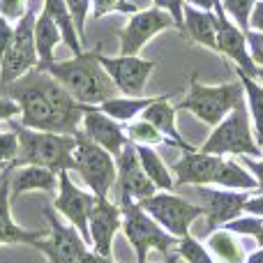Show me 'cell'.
<instances>
[{
	"instance_id": "obj_9",
	"label": "cell",
	"mask_w": 263,
	"mask_h": 263,
	"mask_svg": "<svg viewBox=\"0 0 263 263\" xmlns=\"http://www.w3.org/2000/svg\"><path fill=\"white\" fill-rule=\"evenodd\" d=\"M35 18L37 9L28 7V12L14 23L12 44L5 53L3 65H0V83H5V86L21 79L23 74L35 69L37 63H40L35 49Z\"/></svg>"
},
{
	"instance_id": "obj_11",
	"label": "cell",
	"mask_w": 263,
	"mask_h": 263,
	"mask_svg": "<svg viewBox=\"0 0 263 263\" xmlns=\"http://www.w3.org/2000/svg\"><path fill=\"white\" fill-rule=\"evenodd\" d=\"M97 60L125 97H143L150 74L157 67V63L143 60L139 55H104L97 51Z\"/></svg>"
},
{
	"instance_id": "obj_14",
	"label": "cell",
	"mask_w": 263,
	"mask_h": 263,
	"mask_svg": "<svg viewBox=\"0 0 263 263\" xmlns=\"http://www.w3.org/2000/svg\"><path fill=\"white\" fill-rule=\"evenodd\" d=\"M116 190H118V205L125 203H139L157 192V187L148 180V176L141 168V162L136 157L134 143H127L123 153L116 157Z\"/></svg>"
},
{
	"instance_id": "obj_42",
	"label": "cell",
	"mask_w": 263,
	"mask_h": 263,
	"mask_svg": "<svg viewBox=\"0 0 263 263\" xmlns=\"http://www.w3.org/2000/svg\"><path fill=\"white\" fill-rule=\"evenodd\" d=\"M12 37H14V26L7 18L0 16V65H3V58L7 53L9 44H12Z\"/></svg>"
},
{
	"instance_id": "obj_20",
	"label": "cell",
	"mask_w": 263,
	"mask_h": 263,
	"mask_svg": "<svg viewBox=\"0 0 263 263\" xmlns=\"http://www.w3.org/2000/svg\"><path fill=\"white\" fill-rule=\"evenodd\" d=\"M28 192H49L55 194L58 192V173L51 168L35 166V164H23V166H14L9 173V203L18 201Z\"/></svg>"
},
{
	"instance_id": "obj_33",
	"label": "cell",
	"mask_w": 263,
	"mask_h": 263,
	"mask_svg": "<svg viewBox=\"0 0 263 263\" xmlns=\"http://www.w3.org/2000/svg\"><path fill=\"white\" fill-rule=\"evenodd\" d=\"M219 5H222L224 14H227L242 32L250 30V14H252V9H254L256 0H219Z\"/></svg>"
},
{
	"instance_id": "obj_48",
	"label": "cell",
	"mask_w": 263,
	"mask_h": 263,
	"mask_svg": "<svg viewBox=\"0 0 263 263\" xmlns=\"http://www.w3.org/2000/svg\"><path fill=\"white\" fill-rule=\"evenodd\" d=\"M178 261H180V256H178L176 252H173V254H168V256H166V259H164L162 263H178Z\"/></svg>"
},
{
	"instance_id": "obj_49",
	"label": "cell",
	"mask_w": 263,
	"mask_h": 263,
	"mask_svg": "<svg viewBox=\"0 0 263 263\" xmlns=\"http://www.w3.org/2000/svg\"><path fill=\"white\" fill-rule=\"evenodd\" d=\"M256 79H259V81L263 83V69H256Z\"/></svg>"
},
{
	"instance_id": "obj_51",
	"label": "cell",
	"mask_w": 263,
	"mask_h": 263,
	"mask_svg": "<svg viewBox=\"0 0 263 263\" xmlns=\"http://www.w3.org/2000/svg\"><path fill=\"white\" fill-rule=\"evenodd\" d=\"M9 164H12V162H9ZM9 164H3V162H0V173H3V171H5V168H7V166H9Z\"/></svg>"
},
{
	"instance_id": "obj_23",
	"label": "cell",
	"mask_w": 263,
	"mask_h": 263,
	"mask_svg": "<svg viewBox=\"0 0 263 263\" xmlns=\"http://www.w3.org/2000/svg\"><path fill=\"white\" fill-rule=\"evenodd\" d=\"M182 26L194 42L203 44L205 49L217 51V14L215 9H199L185 5L182 7Z\"/></svg>"
},
{
	"instance_id": "obj_5",
	"label": "cell",
	"mask_w": 263,
	"mask_h": 263,
	"mask_svg": "<svg viewBox=\"0 0 263 263\" xmlns=\"http://www.w3.org/2000/svg\"><path fill=\"white\" fill-rule=\"evenodd\" d=\"M201 153L208 155H238V157H254L259 159L263 148L256 143V136L250 125V111H247L245 100L227 116L219 125H215L210 136L201 143Z\"/></svg>"
},
{
	"instance_id": "obj_3",
	"label": "cell",
	"mask_w": 263,
	"mask_h": 263,
	"mask_svg": "<svg viewBox=\"0 0 263 263\" xmlns=\"http://www.w3.org/2000/svg\"><path fill=\"white\" fill-rule=\"evenodd\" d=\"M18 136V153L14 164H35V166L51 168L53 173L74 171V145L77 136L69 134H53V132H37L28 129L23 125H14Z\"/></svg>"
},
{
	"instance_id": "obj_38",
	"label": "cell",
	"mask_w": 263,
	"mask_h": 263,
	"mask_svg": "<svg viewBox=\"0 0 263 263\" xmlns=\"http://www.w3.org/2000/svg\"><path fill=\"white\" fill-rule=\"evenodd\" d=\"M153 7L164 9V12L173 18L178 30L180 32L185 30V26H182V7H185V0H153Z\"/></svg>"
},
{
	"instance_id": "obj_17",
	"label": "cell",
	"mask_w": 263,
	"mask_h": 263,
	"mask_svg": "<svg viewBox=\"0 0 263 263\" xmlns=\"http://www.w3.org/2000/svg\"><path fill=\"white\" fill-rule=\"evenodd\" d=\"M196 192H199V196H203L208 231H215V229L224 227L231 219L240 217L242 205H245V201L252 194V192H233V190H222V187H208V185H199Z\"/></svg>"
},
{
	"instance_id": "obj_7",
	"label": "cell",
	"mask_w": 263,
	"mask_h": 263,
	"mask_svg": "<svg viewBox=\"0 0 263 263\" xmlns=\"http://www.w3.org/2000/svg\"><path fill=\"white\" fill-rule=\"evenodd\" d=\"M74 171L83 178L88 190L100 199H109L111 190L116 187V157L100 148L97 143L88 141L83 132L79 129L77 134V145H74Z\"/></svg>"
},
{
	"instance_id": "obj_44",
	"label": "cell",
	"mask_w": 263,
	"mask_h": 263,
	"mask_svg": "<svg viewBox=\"0 0 263 263\" xmlns=\"http://www.w3.org/2000/svg\"><path fill=\"white\" fill-rule=\"evenodd\" d=\"M242 213L245 215H254V217H263V194H250V199L242 205Z\"/></svg>"
},
{
	"instance_id": "obj_4",
	"label": "cell",
	"mask_w": 263,
	"mask_h": 263,
	"mask_svg": "<svg viewBox=\"0 0 263 263\" xmlns=\"http://www.w3.org/2000/svg\"><path fill=\"white\" fill-rule=\"evenodd\" d=\"M245 100L242 92V83L240 81H229V83H219V86H203L199 81L196 74L190 77V90L182 97L180 102L173 104L176 111H190L194 114L201 123L210 125H219L240 102Z\"/></svg>"
},
{
	"instance_id": "obj_45",
	"label": "cell",
	"mask_w": 263,
	"mask_h": 263,
	"mask_svg": "<svg viewBox=\"0 0 263 263\" xmlns=\"http://www.w3.org/2000/svg\"><path fill=\"white\" fill-rule=\"evenodd\" d=\"M250 30L263 32V0H256L254 9L250 14Z\"/></svg>"
},
{
	"instance_id": "obj_8",
	"label": "cell",
	"mask_w": 263,
	"mask_h": 263,
	"mask_svg": "<svg viewBox=\"0 0 263 263\" xmlns=\"http://www.w3.org/2000/svg\"><path fill=\"white\" fill-rule=\"evenodd\" d=\"M139 205L171 236H190V227L194 219L205 217V208L199 203L182 199L173 192H155L153 196L139 201Z\"/></svg>"
},
{
	"instance_id": "obj_6",
	"label": "cell",
	"mask_w": 263,
	"mask_h": 263,
	"mask_svg": "<svg viewBox=\"0 0 263 263\" xmlns=\"http://www.w3.org/2000/svg\"><path fill=\"white\" fill-rule=\"evenodd\" d=\"M123 213V233L127 242L136 252V263H148V252L157 250L159 254L168 256L176 250L178 238L164 231L139 203H125L120 205Z\"/></svg>"
},
{
	"instance_id": "obj_32",
	"label": "cell",
	"mask_w": 263,
	"mask_h": 263,
	"mask_svg": "<svg viewBox=\"0 0 263 263\" xmlns=\"http://www.w3.org/2000/svg\"><path fill=\"white\" fill-rule=\"evenodd\" d=\"M176 254L180 256L182 261H187V263H217L215 261V256L205 250L203 242H199L196 238H192V236L178 238Z\"/></svg>"
},
{
	"instance_id": "obj_2",
	"label": "cell",
	"mask_w": 263,
	"mask_h": 263,
	"mask_svg": "<svg viewBox=\"0 0 263 263\" xmlns=\"http://www.w3.org/2000/svg\"><path fill=\"white\" fill-rule=\"evenodd\" d=\"M97 51H83L81 55H74L69 60H53L42 72H49L77 102L88 106H97L102 102L118 97V88L109 79V74L102 69L97 60Z\"/></svg>"
},
{
	"instance_id": "obj_39",
	"label": "cell",
	"mask_w": 263,
	"mask_h": 263,
	"mask_svg": "<svg viewBox=\"0 0 263 263\" xmlns=\"http://www.w3.org/2000/svg\"><path fill=\"white\" fill-rule=\"evenodd\" d=\"M26 12V0H0V16L7 18L9 23H16Z\"/></svg>"
},
{
	"instance_id": "obj_43",
	"label": "cell",
	"mask_w": 263,
	"mask_h": 263,
	"mask_svg": "<svg viewBox=\"0 0 263 263\" xmlns=\"http://www.w3.org/2000/svg\"><path fill=\"white\" fill-rule=\"evenodd\" d=\"M14 116H21L18 104L12 97H0V120H12Z\"/></svg>"
},
{
	"instance_id": "obj_22",
	"label": "cell",
	"mask_w": 263,
	"mask_h": 263,
	"mask_svg": "<svg viewBox=\"0 0 263 263\" xmlns=\"http://www.w3.org/2000/svg\"><path fill=\"white\" fill-rule=\"evenodd\" d=\"M168 100H171V95H159L153 104L145 106L141 118L148 120L153 127H157L159 134L166 139V145H173V148L180 150H192L194 145L187 143L176 127V109H173V104Z\"/></svg>"
},
{
	"instance_id": "obj_10",
	"label": "cell",
	"mask_w": 263,
	"mask_h": 263,
	"mask_svg": "<svg viewBox=\"0 0 263 263\" xmlns=\"http://www.w3.org/2000/svg\"><path fill=\"white\" fill-rule=\"evenodd\" d=\"M42 213L49 222V233L40 240H35L30 247L40 250L49 259V263H79L81 252L88 247L81 233L72 224H65L53 210V205H46Z\"/></svg>"
},
{
	"instance_id": "obj_34",
	"label": "cell",
	"mask_w": 263,
	"mask_h": 263,
	"mask_svg": "<svg viewBox=\"0 0 263 263\" xmlns=\"http://www.w3.org/2000/svg\"><path fill=\"white\" fill-rule=\"evenodd\" d=\"M90 12L92 18H102V16H109V14H134L139 12L134 3L129 0H90Z\"/></svg>"
},
{
	"instance_id": "obj_26",
	"label": "cell",
	"mask_w": 263,
	"mask_h": 263,
	"mask_svg": "<svg viewBox=\"0 0 263 263\" xmlns=\"http://www.w3.org/2000/svg\"><path fill=\"white\" fill-rule=\"evenodd\" d=\"M213 185L222 187V190H233V192H256V178L242 166L236 159H227L222 157L217 166V173L213 178Z\"/></svg>"
},
{
	"instance_id": "obj_30",
	"label": "cell",
	"mask_w": 263,
	"mask_h": 263,
	"mask_svg": "<svg viewBox=\"0 0 263 263\" xmlns=\"http://www.w3.org/2000/svg\"><path fill=\"white\" fill-rule=\"evenodd\" d=\"M238 81L242 83V92H245V104L247 111L252 116V123H254V132H256V143L263 148V83L259 79L245 74L242 69L236 67Z\"/></svg>"
},
{
	"instance_id": "obj_46",
	"label": "cell",
	"mask_w": 263,
	"mask_h": 263,
	"mask_svg": "<svg viewBox=\"0 0 263 263\" xmlns=\"http://www.w3.org/2000/svg\"><path fill=\"white\" fill-rule=\"evenodd\" d=\"M79 263H116L111 256H102V254H97L95 250H83L81 252V256H79Z\"/></svg>"
},
{
	"instance_id": "obj_40",
	"label": "cell",
	"mask_w": 263,
	"mask_h": 263,
	"mask_svg": "<svg viewBox=\"0 0 263 263\" xmlns=\"http://www.w3.org/2000/svg\"><path fill=\"white\" fill-rule=\"evenodd\" d=\"M245 37H247V49H250L252 60H254L256 67L263 69V32L247 30Z\"/></svg>"
},
{
	"instance_id": "obj_21",
	"label": "cell",
	"mask_w": 263,
	"mask_h": 263,
	"mask_svg": "<svg viewBox=\"0 0 263 263\" xmlns=\"http://www.w3.org/2000/svg\"><path fill=\"white\" fill-rule=\"evenodd\" d=\"M16 164H9L0 173V245H32L35 240L46 236V231H26L12 219L9 210V173Z\"/></svg>"
},
{
	"instance_id": "obj_31",
	"label": "cell",
	"mask_w": 263,
	"mask_h": 263,
	"mask_svg": "<svg viewBox=\"0 0 263 263\" xmlns=\"http://www.w3.org/2000/svg\"><path fill=\"white\" fill-rule=\"evenodd\" d=\"M125 134H127V141L134 145H159V143H166L162 134L157 132V127L148 123V120L139 118V120H132V123L125 125Z\"/></svg>"
},
{
	"instance_id": "obj_28",
	"label": "cell",
	"mask_w": 263,
	"mask_h": 263,
	"mask_svg": "<svg viewBox=\"0 0 263 263\" xmlns=\"http://www.w3.org/2000/svg\"><path fill=\"white\" fill-rule=\"evenodd\" d=\"M157 97H125V95H118V97H111V100L102 102L97 104V109L102 114H106L109 118H114L116 123L120 125H127L136 116L143 114L145 106H150Z\"/></svg>"
},
{
	"instance_id": "obj_16",
	"label": "cell",
	"mask_w": 263,
	"mask_h": 263,
	"mask_svg": "<svg viewBox=\"0 0 263 263\" xmlns=\"http://www.w3.org/2000/svg\"><path fill=\"white\" fill-rule=\"evenodd\" d=\"M215 14H217V53H222L224 58H229L238 69H242L245 74L256 79V65L250 55V49H247V37L231 18L224 14L219 0L215 3Z\"/></svg>"
},
{
	"instance_id": "obj_15",
	"label": "cell",
	"mask_w": 263,
	"mask_h": 263,
	"mask_svg": "<svg viewBox=\"0 0 263 263\" xmlns=\"http://www.w3.org/2000/svg\"><path fill=\"white\" fill-rule=\"evenodd\" d=\"M123 229V213L120 205L111 199L95 196L90 217H88V233H90V245L97 254L111 256L114 252V238Z\"/></svg>"
},
{
	"instance_id": "obj_27",
	"label": "cell",
	"mask_w": 263,
	"mask_h": 263,
	"mask_svg": "<svg viewBox=\"0 0 263 263\" xmlns=\"http://www.w3.org/2000/svg\"><path fill=\"white\" fill-rule=\"evenodd\" d=\"M136 148V157L141 162V168L148 176V180L157 187V192H171L176 187L171 176V168L164 164V159L157 155V150L153 145H134Z\"/></svg>"
},
{
	"instance_id": "obj_18",
	"label": "cell",
	"mask_w": 263,
	"mask_h": 263,
	"mask_svg": "<svg viewBox=\"0 0 263 263\" xmlns=\"http://www.w3.org/2000/svg\"><path fill=\"white\" fill-rule=\"evenodd\" d=\"M81 132L88 141L97 143L100 148H104L106 153L114 155V157H118L125 145L129 143L127 134H125V125L116 123L114 118L102 114L97 106H88V111L83 114Z\"/></svg>"
},
{
	"instance_id": "obj_29",
	"label": "cell",
	"mask_w": 263,
	"mask_h": 263,
	"mask_svg": "<svg viewBox=\"0 0 263 263\" xmlns=\"http://www.w3.org/2000/svg\"><path fill=\"white\" fill-rule=\"evenodd\" d=\"M42 12H46L53 18V23L58 26L60 37H63V42L67 44V49L72 51L74 55H81L83 53L81 37H79L77 28H74V21H72V16H69V9H67V5H65V0H44Z\"/></svg>"
},
{
	"instance_id": "obj_35",
	"label": "cell",
	"mask_w": 263,
	"mask_h": 263,
	"mask_svg": "<svg viewBox=\"0 0 263 263\" xmlns=\"http://www.w3.org/2000/svg\"><path fill=\"white\" fill-rule=\"evenodd\" d=\"M224 229L236 233V236H252L256 240H261V217H254V215L231 219V222L224 224Z\"/></svg>"
},
{
	"instance_id": "obj_50",
	"label": "cell",
	"mask_w": 263,
	"mask_h": 263,
	"mask_svg": "<svg viewBox=\"0 0 263 263\" xmlns=\"http://www.w3.org/2000/svg\"><path fill=\"white\" fill-rule=\"evenodd\" d=\"M263 245V217H261V240H259V247Z\"/></svg>"
},
{
	"instance_id": "obj_1",
	"label": "cell",
	"mask_w": 263,
	"mask_h": 263,
	"mask_svg": "<svg viewBox=\"0 0 263 263\" xmlns=\"http://www.w3.org/2000/svg\"><path fill=\"white\" fill-rule=\"evenodd\" d=\"M7 97L21 109V125L37 132L77 136L88 104L77 102L49 72L30 69L7 83Z\"/></svg>"
},
{
	"instance_id": "obj_25",
	"label": "cell",
	"mask_w": 263,
	"mask_h": 263,
	"mask_svg": "<svg viewBox=\"0 0 263 263\" xmlns=\"http://www.w3.org/2000/svg\"><path fill=\"white\" fill-rule=\"evenodd\" d=\"M60 42H63V37H60V30L53 23V18L46 12H40L35 18V49H37V58H40L37 69H44L46 65L53 63L55 60L53 51Z\"/></svg>"
},
{
	"instance_id": "obj_41",
	"label": "cell",
	"mask_w": 263,
	"mask_h": 263,
	"mask_svg": "<svg viewBox=\"0 0 263 263\" xmlns=\"http://www.w3.org/2000/svg\"><path fill=\"white\" fill-rule=\"evenodd\" d=\"M240 164L247 168V171L252 173V176L256 178V185H259V194H263V155L259 159H254V157H240Z\"/></svg>"
},
{
	"instance_id": "obj_37",
	"label": "cell",
	"mask_w": 263,
	"mask_h": 263,
	"mask_svg": "<svg viewBox=\"0 0 263 263\" xmlns=\"http://www.w3.org/2000/svg\"><path fill=\"white\" fill-rule=\"evenodd\" d=\"M18 153V136L16 132H0V162L9 164L16 159Z\"/></svg>"
},
{
	"instance_id": "obj_24",
	"label": "cell",
	"mask_w": 263,
	"mask_h": 263,
	"mask_svg": "<svg viewBox=\"0 0 263 263\" xmlns=\"http://www.w3.org/2000/svg\"><path fill=\"white\" fill-rule=\"evenodd\" d=\"M205 250L215 256V261L222 263H245L247 252L242 247L240 238L236 233L227 231L224 227L215 229V231H208V238H205Z\"/></svg>"
},
{
	"instance_id": "obj_36",
	"label": "cell",
	"mask_w": 263,
	"mask_h": 263,
	"mask_svg": "<svg viewBox=\"0 0 263 263\" xmlns=\"http://www.w3.org/2000/svg\"><path fill=\"white\" fill-rule=\"evenodd\" d=\"M65 5L69 9V16H72L79 37L86 40V21L88 14H90V0H65Z\"/></svg>"
},
{
	"instance_id": "obj_19",
	"label": "cell",
	"mask_w": 263,
	"mask_h": 263,
	"mask_svg": "<svg viewBox=\"0 0 263 263\" xmlns=\"http://www.w3.org/2000/svg\"><path fill=\"white\" fill-rule=\"evenodd\" d=\"M222 162L219 155L201 153L199 148L182 150L180 159L173 162L171 176L176 185H213V178L217 173V166Z\"/></svg>"
},
{
	"instance_id": "obj_13",
	"label": "cell",
	"mask_w": 263,
	"mask_h": 263,
	"mask_svg": "<svg viewBox=\"0 0 263 263\" xmlns=\"http://www.w3.org/2000/svg\"><path fill=\"white\" fill-rule=\"evenodd\" d=\"M168 28H176V23L159 7L139 9V12L129 14V21L120 30V55H139V51L155 35L168 30Z\"/></svg>"
},
{
	"instance_id": "obj_47",
	"label": "cell",
	"mask_w": 263,
	"mask_h": 263,
	"mask_svg": "<svg viewBox=\"0 0 263 263\" xmlns=\"http://www.w3.org/2000/svg\"><path fill=\"white\" fill-rule=\"evenodd\" d=\"M245 263H263V245H261L256 252H252V254H247Z\"/></svg>"
},
{
	"instance_id": "obj_12",
	"label": "cell",
	"mask_w": 263,
	"mask_h": 263,
	"mask_svg": "<svg viewBox=\"0 0 263 263\" xmlns=\"http://www.w3.org/2000/svg\"><path fill=\"white\" fill-rule=\"evenodd\" d=\"M92 203H95V194L90 190H81L79 185H74V180L69 178V171L58 173V192H55L53 199V210L81 233L86 245H90L88 217H90Z\"/></svg>"
}]
</instances>
